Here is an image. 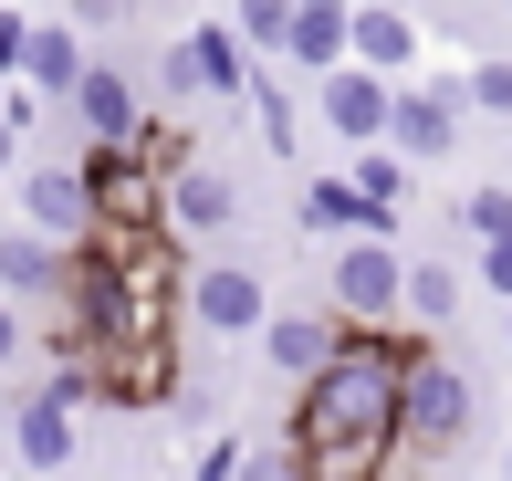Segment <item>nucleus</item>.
<instances>
[{"mask_svg": "<svg viewBox=\"0 0 512 481\" xmlns=\"http://www.w3.org/2000/svg\"><path fill=\"white\" fill-rule=\"evenodd\" d=\"M178 304L199 314V335H262L272 293L251 262H199V272H178Z\"/></svg>", "mask_w": 512, "mask_h": 481, "instance_id": "7", "label": "nucleus"}, {"mask_svg": "<svg viewBox=\"0 0 512 481\" xmlns=\"http://www.w3.org/2000/svg\"><path fill=\"white\" fill-rule=\"evenodd\" d=\"M471 251H481V293L512 304V231H502V241H471Z\"/></svg>", "mask_w": 512, "mask_h": 481, "instance_id": "28", "label": "nucleus"}, {"mask_svg": "<svg viewBox=\"0 0 512 481\" xmlns=\"http://www.w3.org/2000/svg\"><path fill=\"white\" fill-rule=\"evenodd\" d=\"M502 346H512V304H502Z\"/></svg>", "mask_w": 512, "mask_h": 481, "instance_id": "34", "label": "nucleus"}, {"mask_svg": "<svg viewBox=\"0 0 512 481\" xmlns=\"http://www.w3.org/2000/svg\"><path fill=\"white\" fill-rule=\"evenodd\" d=\"M345 157H356V168H345V189H356L366 210L398 220V210H408V157H398V147H345Z\"/></svg>", "mask_w": 512, "mask_h": 481, "instance_id": "21", "label": "nucleus"}, {"mask_svg": "<svg viewBox=\"0 0 512 481\" xmlns=\"http://www.w3.org/2000/svg\"><path fill=\"white\" fill-rule=\"evenodd\" d=\"M11 157H21V126H11V116H0V178H11Z\"/></svg>", "mask_w": 512, "mask_h": 481, "instance_id": "32", "label": "nucleus"}, {"mask_svg": "<svg viewBox=\"0 0 512 481\" xmlns=\"http://www.w3.org/2000/svg\"><path fill=\"white\" fill-rule=\"evenodd\" d=\"M398 314H408L418 335H439V325L460 314V272H450V262H408V272H398Z\"/></svg>", "mask_w": 512, "mask_h": 481, "instance_id": "19", "label": "nucleus"}, {"mask_svg": "<svg viewBox=\"0 0 512 481\" xmlns=\"http://www.w3.org/2000/svg\"><path fill=\"white\" fill-rule=\"evenodd\" d=\"M241 95H251V116H262V147H272V157H293V147H304V116H293V95L262 74V63H251V84H241Z\"/></svg>", "mask_w": 512, "mask_h": 481, "instance_id": "22", "label": "nucleus"}, {"mask_svg": "<svg viewBox=\"0 0 512 481\" xmlns=\"http://www.w3.org/2000/svg\"><path fill=\"white\" fill-rule=\"evenodd\" d=\"M21 461H32V471H63V461H74V408H63L53 387L21 398Z\"/></svg>", "mask_w": 512, "mask_h": 481, "instance_id": "18", "label": "nucleus"}, {"mask_svg": "<svg viewBox=\"0 0 512 481\" xmlns=\"http://www.w3.org/2000/svg\"><path fill=\"white\" fill-rule=\"evenodd\" d=\"M230 481H304V450L262 440V450H230Z\"/></svg>", "mask_w": 512, "mask_h": 481, "instance_id": "26", "label": "nucleus"}, {"mask_svg": "<svg viewBox=\"0 0 512 481\" xmlns=\"http://www.w3.org/2000/svg\"><path fill=\"white\" fill-rule=\"evenodd\" d=\"M63 105H74V126L95 136V147H126V136L147 126V95H136V74H126L115 53H84V74H74V95H63Z\"/></svg>", "mask_w": 512, "mask_h": 481, "instance_id": "8", "label": "nucleus"}, {"mask_svg": "<svg viewBox=\"0 0 512 481\" xmlns=\"http://www.w3.org/2000/svg\"><path fill=\"white\" fill-rule=\"evenodd\" d=\"M136 0H74V32H105V21H126Z\"/></svg>", "mask_w": 512, "mask_h": 481, "instance_id": "29", "label": "nucleus"}, {"mask_svg": "<svg viewBox=\"0 0 512 481\" xmlns=\"http://www.w3.org/2000/svg\"><path fill=\"white\" fill-rule=\"evenodd\" d=\"M345 11H356V0H293V21H283V63L335 74V63H345Z\"/></svg>", "mask_w": 512, "mask_h": 481, "instance_id": "16", "label": "nucleus"}, {"mask_svg": "<svg viewBox=\"0 0 512 481\" xmlns=\"http://www.w3.org/2000/svg\"><path fill=\"white\" fill-rule=\"evenodd\" d=\"M304 231H335V241H356V231H398V220H387V210H366V199L345 189V178H314V189H304Z\"/></svg>", "mask_w": 512, "mask_h": 481, "instance_id": "20", "label": "nucleus"}, {"mask_svg": "<svg viewBox=\"0 0 512 481\" xmlns=\"http://www.w3.org/2000/svg\"><path fill=\"white\" fill-rule=\"evenodd\" d=\"M283 21H293V0H241V11H230V32H241V53L262 63V53H283Z\"/></svg>", "mask_w": 512, "mask_h": 481, "instance_id": "25", "label": "nucleus"}, {"mask_svg": "<svg viewBox=\"0 0 512 481\" xmlns=\"http://www.w3.org/2000/svg\"><path fill=\"white\" fill-rule=\"evenodd\" d=\"M398 335L345 325L314 377H293V450L304 481H387L398 461Z\"/></svg>", "mask_w": 512, "mask_h": 481, "instance_id": "1", "label": "nucleus"}, {"mask_svg": "<svg viewBox=\"0 0 512 481\" xmlns=\"http://www.w3.org/2000/svg\"><path fill=\"white\" fill-rule=\"evenodd\" d=\"M502 481H512V450H502Z\"/></svg>", "mask_w": 512, "mask_h": 481, "instance_id": "35", "label": "nucleus"}, {"mask_svg": "<svg viewBox=\"0 0 512 481\" xmlns=\"http://www.w3.org/2000/svg\"><path fill=\"white\" fill-rule=\"evenodd\" d=\"M189 481H230V450H209V461H199V471H189Z\"/></svg>", "mask_w": 512, "mask_h": 481, "instance_id": "33", "label": "nucleus"}, {"mask_svg": "<svg viewBox=\"0 0 512 481\" xmlns=\"http://www.w3.org/2000/svg\"><path fill=\"white\" fill-rule=\"evenodd\" d=\"M398 272H408V251L387 241V231H356L335 251V325H387L398 314Z\"/></svg>", "mask_w": 512, "mask_h": 481, "instance_id": "6", "label": "nucleus"}, {"mask_svg": "<svg viewBox=\"0 0 512 481\" xmlns=\"http://www.w3.org/2000/svg\"><path fill=\"white\" fill-rule=\"evenodd\" d=\"M460 116H471V105H460V74H429V84H387V136L377 147H398L408 168H429V157H450L460 147Z\"/></svg>", "mask_w": 512, "mask_h": 481, "instance_id": "5", "label": "nucleus"}, {"mask_svg": "<svg viewBox=\"0 0 512 481\" xmlns=\"http://www.w3.org/2000/svg\"><path fill=\"white\" fill-rule=\"evenodd\" d=\"M21 63V11H0V74Z\"/></svg>", "mask_w": 512, "mask_h": 481, "instance_id": "31", "label": "nucleus"}, {"mask_svg": "<svg viewBox=\"0 0 512 481\" xmlns=\"http://www.w3.org/2000/svg\"><path fill=\"white\" fill-rule=\"evenodd\" d=\"M471 419H481L471 366L439 356V346H408L398 356V461H450L471 440Z\"/></svg>", "mask_w": 512, "mask_h": 481, "instance_id": "2", "label": "nucleus"}, {"mask_svg": "<svg viewBox=\"0 0 512 481\" xmlns=\"http://www.w3.org/2000/svg\"><path fill=\"white\" fill-rule=\"evenodd\" d=\"M335 314H262V356H272V377H314L324 356H335Z\"/></svg>", "mask_w": 512, "mask_h": 481, "instance_id": "17", "label": "nucleus"}, {"mask_svg": "<svg viewBox=\"0 0 512 481\" xmlns=\"http://www.w3.org/2000/svg\"><path fill=\"white\" fill-rule=\"evenodd\" d=\"M84 199H95V231H168V178L136 147H84Z\"/></svg>", "mask_w": 512, "mask_h": 481, "instance_id": "3", "label": "nucleus"}, {"mask_svg": "<svg viewBox=\"0 0 512 481\" xmlns=\"http://www.w3.org/2000/svg\"><path fill=\"white\" fill-rule=\"evenodd\" d=\"M126 147H136V157H147V168H157V178H178V168H199V136H189V126H178V116H147V126H136V136H126Z\"/></svg>", "mask_w": 512, "mask_h": 481, "instance_id": "23", "label": "nucleus"}, {"mask_svg": "<svg viewBox=\"0 0 512 481\" xmlns=\"http://www.w3.org/2000/svg\"><path fill=\"white\" fill-rule=\"evenodd\" d=\"M460 105H471V116H512V53H481L471 74H460Z\"/></svg>", "mask_w": 512, "mask_h": 481, "instance_id": "24", "label": "nucleus"}, {"mask_svg": "<svg viewBox=\"0 0 512 481\" xmlns=\"http://www.w3.org/2000/svg\"><path fill=\"white\" fill-rule=\"evenodd\" d=\"M11 74H32V95H74L84 32H74V21H21V63H11Z\"/></svg>", "mask_w": 512, "mask_h": 481, "instance_id": "15", "label": "nucleus"}, {"mask_svg": "<svg viewBox=\"0 0 512 481\" xmlns=\"http://www.w3.org/2000/svg\"><path fill=\"white\" fill-rule=\"evenodd\" d=\"M345 63H366V74H418V21L398 11V0H356L345 11Z\"/></svg>", "mask_w": 512, "mask_h": 481, "instance_id": "11", "label": "nucleus"}, {"mask_svg": "<svg viewBox=\"0 0 512 481\" xmlns=\"http://www.w3.org/2000/svg\"><path fill=\"white\" fill-rule=\"evenodd\" d=\"M460 231H471V241H502L512 231V189H471V199H460Z\"/></svg>", "mask_w": 512, "mask_h": 481, "instance_id": "27", "label": "nucleus"}, {"mask_svg": "<svg viewBox=\"0 0 512 481\" xmlns=\"http://www.w3.org/2000/svg\"><path fill=\"white\" fill-rule=\"evenodd\" d=\"M241 220V189H230L220 168H178L168 178V241H189V231H230Z\"/></svg>", "mask_w": 512, "mask_h": 481, "instance_id": "14", "label": "nucleus"}, {"mask_svg": "<svg viewBox=\"0 0 512 481\" xmlns=\"http://www.w3.org/2000/svg\"><path fill=\"white\" fill-rule=\"evenodd\" d=\"M21 356V314H11V293H0V366Z\"/></svg>", "mask_w": 512, "mask_h": 481, "instance_id": "30", "label": "nucleus"}, {"mask_svg": "<svg viewBox=\"0 0 512 481\" xmlns=\"http://www.w3.org/2000/svg\"><path fill=\"white\" fill-rule=\"evenodd\" d=\"M21 231H42V241H84L95 231L84 168H21Z\"/></svg>", "mask_w": 512, "mask_h": 481, "instance_id": "13", "label": "nucleus"}, {"mask_svg": "<svg viewBox=\"0 0 512 481\" xmlns=\"http://www.w3.org/2000/svg\"><path fill=\"white\" fill-rule=\"evenodd\" d=\"M314 116H324V136H345V147H377L387 136V74H366V63L314 74Z\"/></svg>", "mask_w": 512, "mask_h": 481, "instance_id": "9", "label": "nucleus"}, {"mask_svg": "<svg viewBox=\"0 0 512 481\" xmlns=\"http://www.w3.org/2000/svg\"><path fill=\"white\" fill-rule=\"evenodd\" d=\"M157 84H168L178 105H230L251 84V53H241L230 21H199V32H178L168 53H157Z\"/></svg>", "mask_w": 512, "mask_h": 481, "instance_id": "4", "label": "nucleus"}, {"mask_svg": "<svg viewBox=\"0 0 512 481\" xmlns=\"http://www.w3.org/2000/svg\"><path fill=\"white\" fill-rule=\"evenodd\" d=\"M0 293H11V304H63V293H74V241L0 231Z\"/></svg>", "mask_w": 512, "mask_h": 481, "instance_id": "12", "label": "nucleus"}, {"mask_svg": "<svg viewBox=\"0 0 512 481\" xmlns=\"http://www.w3.org/2000/svg\"><path fill=\"white\" fill-rule=\"evenodd\" d=\"M84 366H95V398H115V408H157V398L178 387L168 335H136V346H95Z\"/></svg>", "mask_w": 512, "mask_h": 481, "instance_id": "10", "label": "nucleus"}]
</instances>
